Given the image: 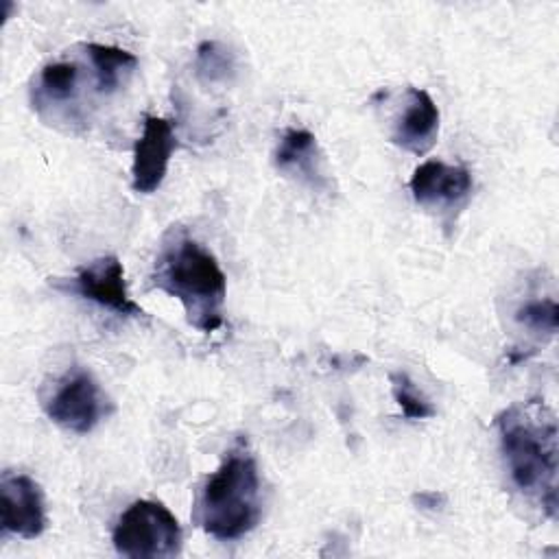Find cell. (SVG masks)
Returning <instances> with one entry per match:
<instances>
[{
	"label": "cell",
	"instance_id": "1",
	"mask_svg": "<svg viewBox=\"0 0 559 559\" xmlns=\"http://www.w3.org/2000/svg\"><path fill=\"white\" fill-rule=\"evenodd\" d=\"M151 282L155 288L179 299L188 323L203 332L223 328L227 277L216 255L183 227H170L159 242Z\"/></svg>",
	"mask_w": 559,
	"mask_h": 559
},
{
	"label": "cell",
	"instance_id": "2",
	"mask_svg": "<svg viewBox=\"0 0 559 559\" xmlns=\"http://www.w3.org/2000/svg\"><path fill=\"white\" fill-rule=\"evenodd\" d=\"M500 452L511 485L557 513V419L544 402L511 404L496 417Z\"/></svg>",
	"mask_w": 559,
	"mask_h": 559
},
{
	"label": "cell",
	"instance_id": "3",
	"mask_svg": "<svg viewBox=\"0 0 559 559\" xmlns=\"http://www.w3.org/2000/svg\"><path fill=\"white\" fill-rule=\"evenodd\" d=\"M262 515V480L255 456L245 441L234 443L216 472L199 489L194 520L221 542H234L251 533Z\"/></svg>",
	"mask_w": 559,
	"mask_h": 559
},
{
	"label": "cell",
	"instance_id": "4",
	"mask_svg": "<svg viewBox=\"0 0 559 559\" xmlns=\"http://www.w3.org/2000/svg\"><path fill=\"white\" fill-rule=\"evenodd\" d=\"M111 542L122 557L159 559L181 552L183 533L168 507L140 498L120 513L111 531Z\"/></svg>",
	"mask_w": 559,
	"mask_h": 559
},
{
	"label": "cell",
	"instance_id": "5",
	"mask_svg": "<svg viewBox=\"0 0 559 559\" xmlns=\"http://www.w3.org/2000/svg\"><path fill=\"white\" fill-rule=\"evenodd\" d=\"M109 397L90 369L68 367L41 393V408L52 424L68 432L85 435L109 413Z\"/></svg>",
	"mask_w": 559,
	"mask_h": 559
},
{
	"label": "cell",
	"instance_id": "6",
	"mask_svg": "<svg viewBox=\"0 0 559 559\" xmlns=\"http://www.w3.org/2000/svg\"><path fill=\"white\" fill-rule=\"evenodd\" d=\"M57 290L79 295L100 308H107L120 317H144L146 312L131 299L124 266L116 255H100L76 269L70 277H55L50 282Z\"/></svg>",
	"mask_w": 559,
	"mask_h": 559
},
{
	"label": "cell",
	"instance_id": "7",
	"mask_svg": "<svg viewBox=\"0 0 559 559\" xmlns=\"http://www.w3.org/2000/svg\"><path fill=\"white\" fill-rule=\"evenodd\" d=\"M472 188V173L465 166L445 164L441 159L421 162L408 181L415 203L441 214L461 212L469 201Z\"/></svg>",
	"mask_w": 559,
	"mask_h": 559
},
{
	"label": "cell",
	"instance_id": "8",
	"mask_svg": "<svg viewBox=\"0 0 559 559\" xmlns=\"http://www.w3.org/2000/svg\"><path fill=\"white\" fill-rule=\"evenodd\" d=\"M2 533L35 539L46 528L44 491L35 478L22 472H4L0 478Z\"/></svg>",
	"mask_w": 559,
	"mask_h": 559
},
{
	"label": "cell",
	"instance_id": "9",
	"mask_svg": "<svg viewBox=\"0 0 559 559\" xmlns=\"http://www.w3.org/2000/svg\"><path fill=\"white\" fill-rule=\"evenodd\" d=\"M177 148V135L173 122L159 116H144L142 135L133 144L131 162V190L138 194L155 192L170 164V155Z\"/></svg>",
	"mask_w": 559,
	"mask_h": 559
},
{
	"label": "cell",
	"instance_id": "10",
	"mask_svg": "<svg viewBox=\"0 0 559 559\" xmlns=\"http://www.w3.org/2000/svg\"><path fill=\"white\" fill-rule=\"evenodd\" d=\"M439 107L421 87H406L393 118L391 142L413 155H426L439 135Z\"/></svg>",
	"mask_w": 559,
	"mask_h": 559
},
{
	"label": "cell",
	"instance_id": "11",
	"mask_svg": "<svg viewBox=\"0 0 559 559\" xmlns=\"http://www.w3.org/2000/svg\"><path fill=\"white\" fill-rule=\"evenodd\" d=\"M275 168L310 190L325 192L330 179L323 168V153L312 131L288 127L282 131L273 151Z\"/></svg>",
	"mask_w": 559,
	"mask_h": 559
},
{
	"label": "cell",
	"instance_id": "12",
	"mask_svg": "<svg viewBox=\"0 0 559 559\" xmlns=\"http://www.w3.org/2000/svg\"><path fill=\"white\" fill-rule=\"evenodd\" d=\"M81 66L74 61L57 59L39 68L31 87L33 107L44 114L52 107H70L79 100Z\"/></svg>",
	"mask_w": 559,
	"mask_h": 559
},
{
	"label": "cell",
	"instance_id": "13",
	"mask_svg": "<svg viewBox=\"0 0 559 559\" xmlns=\"http://www.w3.org/2000/svg\"><path fill=\"white\" fill-rule=\"evenodd\" d=\"M83 52L94 72V85L100 94L118 92L138 66V57L124 48L87 41L83 44Z\"/></svg>",
	"mask_w": 559,
	"mask_h": 559
},
{
	"label": "cell",
	"instance_id": "14",
	"mask_svg": "<svg viewBox=\"0 0 559 559\" xmlns=\"http://www.w3.org/2000/svg\"><path fill=\"white\" fill-rule=\"evenodd\" d=\"M194 72L205 83H225L236 72V57L225 44L205 39L194 50Z\"/></svg>",
	"mask_w": 559,
	"mask_h": 559
},
{
	"label": "cell",
	"instance_id": "15",
	"mask_svg": "<svg viewBox=\"0 0 559 559\" xmlns=\"http://www.w3.org/2000/svg\"><path fill=\"white\" fill-rule=\"evenodd\" d=\"M513 321L531 334L555 336L559 328V306L555 297H528L513 310Z\"/></svg>",
	"mask_w": 559,
	"mask_h": 559
},
{
	"label": "cell",
	"instance_id": "16",
	"mask_svg": "<svg viewBox=\"0 0 559 559\" xmlns=\"http://www.w3.org/2000/svg\"><path fill=\"white\" fill-rule=\"evenodd\" d=\"M389 380H391V395L406 419L417 421V419H430L437 415V408L432 406V402L417 389V384L411 380L406 371H393Z\"/></svg>",
	"mask_w": 559,
	"mask_h": 559
},
{
	"label": "cell",
	"instance_id": "17",
	"mask_svg": "<svg viewBox=\"0 0 559 559\" xmlns=\"http://www.w3.org/2000/svg\"><path fill=\"white\" fill-rule=\"evenodd\" d=\"M443 496L441 493H437V491H424V493H419V496H415V500L424 507V509H435L437 507V500H441Z\"/></svg>",
	"mask_w": 559,
	"mask_h": 559
}]
</instances>
